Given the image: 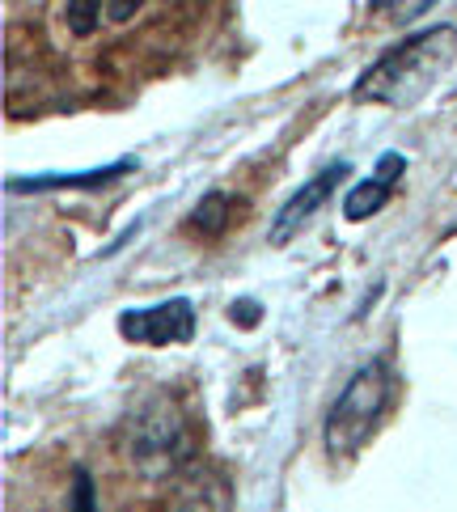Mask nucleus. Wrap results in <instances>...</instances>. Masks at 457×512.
Here are the masks:
<instances>
[{"label": "nucleus", "instance_id": "nucleus-7", "mask_svg": "<svg viewBox=\"0 0 457 512\" xmlns=\"http://www.w3.org/2000/svg\"><path fill=\"white\" fill-rule=\"evenodd\" d=\"M386 199H390V187L381 178H360L352 191H347L343 199V216L347 221H369L373 212L386 208Z\"/></svg>", "mask_w": 457, "mask_h": 512}, {"label": "nucleus", "instance_id": "nucleus-1", "mask_svg": "<svg viewBox=\"0 0 457 512\" xmlns=\"http://www.w3.org/2000/svg\"><path fill=\"white\" fill-rule=\"evenodd\" d=\"M453 60H457V30L453 26H432L424 34H411V39H402L381 60L364 68V77L352 85V102L407 111V106H415L445 77Z\"/></svg>", "mask_w": 457, "mask_h": 512}, {"label": "nucleus", "instance_id": "nucleus-6", "mask_svg": "<svg viewBox=\"0 0 457 512\" xmlns=\"http://www.w3.org/2000/svg\"><path fill=\"white\" fill-rule=\"evenodd\" d=\"M174 512H229V487L216 474H195V483L182 491Z\"/></svg>", "mask_w": 457, "mask_h": 512}, {"label": "nucleus", "instance_id": "nucleus-8", "mask_svg": "<svg viewBox=\"0 0 457 512\" xmlns=\"http://www.w3.org/2000/svg\"><path fill=\"white\" fill-rule=\"evenodd\" d=\"M136 161H115V166H102V170H89V174H60V178H30V182H13V191H47V187H98V182L127 174Z\"/></svg>", "mask_w": 457, "mask_h": 512}, {"label": "nucleus", "instance_id": "nucleus-12", "mask_svg": "<svg viewBox=\"0 0 457 512\" xmlns=\"http://www.w3.org/2000/svg\"><path fill=\"white\" fill-rule=\"evenodd\" d=\"M402 170H407V161H402L398 153H381V157H377V174H373V178H381L386 187H394V178H398Z\"/></svg>", "mask_w": 457, "mask_h": 512}, {"label": "nucleus", "instance_id": "nucleus-11", "mask_svg": "<svg viewBox=\"0 0 457 512\" xmlns=\"http://www.w3.org/2000/svg\"><path fill=\"white\" fill-rule=\"evenodd\" d=\"M72 512H94V479H89L85 470L72 474Z\"/></svg>", "mask_w": 457, "mask_h": 512}, {"label": "nucleus", "instance_id": "nucleus-5", "mask_svg": "<svg viewBox=\"0 0 457 512\" xmlns=\"http://www.w3.org/2000/svg\"><path fill=\"white\" fill-rule=\"evenodd\" d=\"M347 174V166H343V161H335V166L331 170H322L318 178H309L305 182V187L297 191V195H292L288 199V204L280 208V216H276V225H271V242H288V237L292 233H301L309 221H314V212L326 204V199H331V191L339 187V178Z\"/></svg>", "mask_w": 457, "mask_h": 512}, {"label": "nucleus", "instance_id": "nucleus-9", "mask_svg": "<svg viewBox=\"0 0 457 512\" xmlns=\"http://www.w3.org/2000/svg\"><path fill=\"white\" fill-rule=\"evenodd\" d=\"M216 208H225V195H208L204 204H199V212L191 216V229H199V233H221L225 216L216 212Z\"/></svg>", "mask_w": 457, "mask_h": 512}, {"label": "nucleus", "instance_id": "nucleus-10", "mask_svg": "<svg viewBox=\"0 0 457 512\" xmlns=\"http://www.w3.org/2000/svg\"><path fill=\"white\" fill-rule=\"evenodd\" d=\"M98 9H102L98 0H89V5H85V0H72V5H64V17L72 22V34H89V30H94L98 17H102Z\"/></svg>", "mask_w": 457, "mask_h": 512}, {"label": "nucleus", "instance_id": "nucleus-3", "mask_svg": "<svg viewBox=\"0 0 457 512\" xmlns=\"http://www.w3.org/2000/svg\"><path fill=\"white\" fill-rule=\"evenodd\" d=\"M394 390V377L381 360L360 364L352 373V381L343 386V394L335 398V407L326 411V424H322V441L335 457L356 453L364 441L373 436L377 419L386 415V402Z\"/></svg>", "mask_w": 457, "mask_h": 512}, {"label": "nucleus", "instance_id": "nucleus-2", "mask_svg": "<svg viewBox=\"0 0 457 512\" xmlns=\"http://www.w3.org/2000/svg\"><path fill=\"white\" fill-rule=\"evenodd\" d=\"M127 457L149 479H166L191 457L187 411L174 394L161 390L136 402V411L127 415Z\"/></svg>", "mask_w": 457, "mask_h": 512}, {"label": "nucleus", "instance_id": "nucleus-4", "mask_svg": "<svg viewBox=\"0 0 457 512\" xmlns=\"http://www.w3.org/2000/svg\"><path fill=\"white\" fill-rule=\"evenodd\" d=\"M119 335L127 343L144 347H170V343H191L195 335V305L187 297L161 301L153 309H127L119 318Z\"/></svg>", "mask_w": 457, "mask_h": 512}]
</instances>
